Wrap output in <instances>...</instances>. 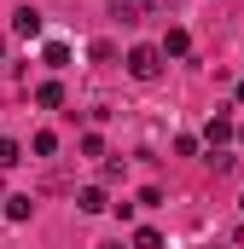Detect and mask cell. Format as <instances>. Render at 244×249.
I'll list each match as a JSON object with an SVG mask.
<instances>
[{"instance_id": "cell-1", "label": "cell", "mask_w": 244, "mask_h": 249, "mask_svg": "<svg viewBox=\"0 0 244 249\" xmlns=\"http://www.w3.org/2000/svg\"><path fill=\"white\" fill-rule=\"evenodd\" d=\"M128 75L134 81H157V70H163V47H128Z\"/></svg>"}, {"instance_id": "cell-11", "label": "cell", "mask_w": 244, "mask_h": 249, "mask_svg": "<svg viewBox=\"0 0 244 249\" xmlns=\"http://www.w3.org/2000/svg\"><path fill=\"white\" fill-rule=\"evenodd\" d=\"M23 162V145L18 139H0V168H18Z\"/></svg>"}, {"instance_id": "cell-12", "label": "cell", "mask_w": 244, "mask_h": 249, "mask_svg": "<svg viewBox=\"0 0 244 249\" xmlns=\"http://www.w3.org/2000/svg\"><path fill=\"white\" fill-rule=\"evenodd\" d=\"M87 58H93V64H111V58H117V47H111V41H93V47H87Z\"/></svg>"}, {"instance_id": "cell-9", "label": "cell", "mask_w": 244, "mask_h": 249, "mask_svg": "<svg viewBox=\"0 0 244 249\" xmlns=\"http://www.w3.org/2000/svg\"><path fill=\"white\" fill-rule=\"evenodd\" d=\"M128 249H163V232H157V226H140V232L128 238Z\"/></svg>"}, {"instance_id": "cell-20", "label": "cell", "mask_w": 244, "mask_h": 249, "mask_svg": "<svg viewBox=\"0 0 244 249\" xmlns=\"http://www.w3.org/2000/svg\"><path fill=\"white\" fill-rule=\"evenodd\" d=\"M239 209H244V197H239Z\"/></svg>"}, {"instance_id": "cell-8", "label": "cell", "mask_w": 244, "mask_h": 249, "mask_svg": "<svg viewBox=\"0 0 244 249\" xmlns=\"http://www.w3.org/2000/svg\"><path fill=\"white\" fill-rule=\"evenodd\" d=\"M29 214H35V203H29L23 191H12V197H6V220H29Z\"/></svg>"}, {"instance_id": "cell-6", "label": "cell", "mask_w": 244, "mask_h": 249, "mask_svg": "<svg viewBox=\"0 0 244 249\" xmlns=\"http://www.w3.org/2000/svg\"><path fill=\"white\" fill-rule=\"evenodd\" d=\"M186 53H192V35L186 29H169L163 35V58H186Z\"/></svg>"}, {"instance_id": "cell-18", "label": "cell", "mask_w": 244, "mask_h": 249, "mask_svg": "<svg viewBox=\"0 0 244 249\" xmlns=\"http://www.w3.org/2000/svg\"><path fill=\"white\" fill-rule=\"evenodd\" d=\"M239 145H244V122H239Z\"/></svg>"}, {"instance_id": "cell-21", "label": "cell", "mask_w": 244, "mask_h": 249, "mask_svg": "<svg viewBox=\"0 0 244 249\" xmlns=\"http://www.w3.org/2000/svg\"><path fill=\"white\" fill-rule=\"evenodd\" d=\"M209 249H215V244H209Z\"/></svg>"}, {"instance_id": "cell-10", "label": "cell", "mask_w": 244, "mask_h": 249, "mask_svg": "<svg viewBox=\"0 0 244 249\" xmlns=\"http://www.w3.org/2000/svg\"><path fill=\"white\" fill-rule=\"evenodd\" d=\"M29 151H35V157H53V151H59V133H47V127H41V133L29 139Z\"/></svg>"}, {"instance_id": "cell-2", "label": "cell", "mask_w": 244, "mask_h": 249, "mask_svg": "<svg viewBox=\"0 0 244 249\" xmlns=\"http://www.w3.org/2000/svg\"><path fill=\"white\" fill-rule=\"evenodd\" d=\"M227 139H239V122H233V110H215V116L203 122V145H209V151H221Z\"/></svg>"}, {"instance_id": "cell-7", "label": "cell", "mask_w": 244, "mask_h": 249, "mask_svg": "<svg viewBox=\"0 0 244 249\" xmlns=\"http://www.w3.org/2000/svg\"><path fill=\"white\" fill-rule=\"evenodd\" d=\"M41 64H47V70H64V64H70V47H64V41H47V47H41Z\"/></svg>"}, {"instance_id": "cell-19", "label": "cell", "mask_w": 244, "mask_h": 249, "mask_svg": "<svg viewBox=\"0 0 244 249\" xmlns=\"http://www.w3.org/2000/svg\"><path fill=\"white\" fill-rule=\"evenodd\" d=\"M105 249H122V244H105Z\"/></svg>"}, {"instance_id": "cell-5", "label": "cell", "mask_w": 244, "mask_h": 249, "mask_svg": "<svg viewBox=\"0 0 244 249\" xmlns=\"http://www.w3.org/2000/svg\"><path fill=\"white\" fill-rule=\"evenodd\" d=\"M35 105H41V110H64V87L59 81H41V87H35Z\"/></svg>"}, {"instance_id": "cell-17", "label": "cell", "mask_w": 244, "mask_h": 249, "mask_svg": "<svg viewBox=\"0 0 244 249\" xmlns=\"http://www.w3.org/2000/svg\"><path fill=\"white\" fill-rule=\"evenodd\" d=\"M0 58H6V35H0Z\"/></svg>"}, {"instance_id": "cell-3", "label": "cell", "mask_w": 244, "mask_h": 249, "mask_svg": "<svg viewBox=\"0 0 244 249\" xmlns=\"http://www.w3.org/2000/svg\"><path fill=\"white\" fill-rule=\"evenodd\" d=\"M12 35H18V41H35V35H41V12H35V6H18V12H12Z\"/></svg>"}, {"instance_id": "cell-14", "label": "cell", "mask_w": 244, "mask_h": 249, "mask_svg": "<svg viewBox=\"0 0 244 249\" xmlns=\"http://www.w3.org/2000/svg\"><path fill=\"white\" fill-rule=\"evenodd\" d=\"M99 174H105V180H111V186H117L122 174H128V162H122V157H105V168H99Z\"/></svg>"}, {"instance_id": "cell-16", "label": "cell", "mask_w": 244, "mask_h": 249, "mask_svg": "<svg viewBox=\"0 0 244 249\" xmlns=\"http://www.w3.org/2000/svg\"><path fill=\"white\" fill-rule=\"evenodd\" d=\"M81 157H105V139L99 133H81Z\"/></svg>"}, {"instance_id": "cell-4", "label": "cell", "mask_w": 244, "mask_h": 249, "mask_svg": "<svg viewBox=\"0 0 244 249\" xmlns=\"http://www.w3.org/2000/svg\"><path fill=\"white\" fill-rule=\"evenodd\" d=\"M76 209H81V214H105V209H111L105 186H81V191H76Z\"/></svg>"}, {"instance_id": "cell-15", "label": "cell", "mask_w": 244, "mask_h": 249, "mask_svg": "<svg viewBox=\"0 0 244 249\" xmlns=\"http://www.w3.org/2000/svg\"><path fill=\"white\" fill-rule=\"evenodd\" d=\"M134 203H140V209H157V203H163V186H140V197H134Z\"/></svg>"}, {"instance_id": "cell-13", "label": "cell", "mask_w": 244, "mask_h": 249, "mask_svg": "<svg viewBox=\"0 0 244 249\" xmlns=\"http://www.w3.org/2000/svg\"><path fill=\"white\" fill-rule=\"evenodd\" d=\"M111 12H117L122 23H134V18H140V0H111Z\"/></svg>"}]
</instances>
